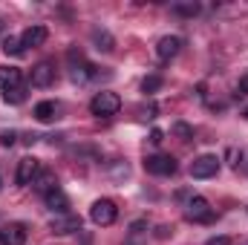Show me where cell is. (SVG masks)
<instances>
[{
    "instance_id": "cell-1",
    "label": "cell",
    "mask_w": 248,
    "mask_h": 245,
    "mask_svg": "<svg viewBox=\"0 0 248 245\" xmlns=\"http://www.w3.org/2000/svg\"><path fill=\"white\" fill-rule=\"evenodd\" d=\"M119 110H122V98H119L116 92H110V90L95 92L93 101H90V113L98 116V119H110V116H116Z\"/></svg>"
},
{
    "instance_id": "cell-2",
    "label": "cell",
    "mask_w": 248,
    "mask_h": 245,
    "mask_svg": "<svg viewBox=\"0 0 248 245\" xmlns=\"http://www.w3.org/2000/svg\"><path fill=\"white\" fill-rule=\"evenodd\" d=\"M176 168H179L176 159L168 156V153H153V156L144 159V170H147L150 176H173Z\"/></svg>"
},
{
    "instance_id": "cell-3",
    "label": "cell",
    "mask_w": 248,
    "mask_h": 245,
    "mask_svg": "<svg viewBox=\"0 0 248 245\" xmlns=\"http://www.w3.org/2000/svg\"><path fill=\"white\" fill-rule=\"evenodd\" d=\"M185 219L187 222H211L214 219V208L205 196H190L185 205Z\"/></svg>"
},
{
    "instance_id": "cell-4",
    "label": "cell",
    "mask_w": 248,
    "mask_h": 245,
    "mask_svg": "<svg viewBox=\"0 0 248 245\" xmlns=\"http://www.w3.org/2000/svg\"><path fill=\"white\" fill-rule=\"evenodd\" d=\"M116 216H119V208H116L113 199H95L93 208H90V219H93L95 225H101V228H104V225H113Z\"/></svg>"
},
{
    "instance_id": "cell-5",
    "label": "cell",
    "mask_w": 248,
    "mask_h": 245,
    "mask_svg": "<svg viewBox=\"0 0 248 245\" xmlns=\"http://www.w3.org/2000/svg\"><path fill=\"white\" fill-rule=\"evenodd\" d=\"M69 75H72V81H78V84H87V81H93L98 72H95V66L93 63L84 61V55L78 52V49H69Z\"/></svg>"
},
{
    "instance_id": "cell-6",
    "label": "cell",
    "mask_w": 248,
    "mask_h": 245,
    "mask_svg": "<svg viewBox=\"0 0 248 245\" xmlns=\"http://www.w3.org/2000/svg\"><path fill=\"white\" fill-rule=\"evenodd\" d=\"M217 173H219V159L211 156V153L196 156V159L190 162V176H193V179H211V176H217Z\"/></svg>"
},
{
    "instance_id": "cell-7",
    "label": "cell",
    "mask_w": 248,
    "mask_h": 245,
    "mask_svg": "<svg viewBox=\"0 0 248 245\" xmlns=\"http://www.w3.org/2000/svg\"><path fill=\"white\" fill-rule=\"evenodd\" d=\"M38 173H41V162H38L35 156H23V159L17 162L15 182L17 184H32L35 179H38Z\"/></svg>"
},
{
    "instance_id": "cell-8",
    "label": "cell",
    "mask_w": 248,
    "mask_h": 245,
    "mask_svg": "<svg viewBox=\"0 0 248 245\" xmlns=\"http://www.w3.org/2000/svg\"><path fill=\"white\" fill-rule=\"evenodd\" d=\"M182 46H185V41H182L179 35H165V38L156 44V55H159V61H173V58L182 52Z\"/></svg>"
},
{
    "instance_id": "cell-9",
    "label": "cell",
    "mask_w": 248,
    "mask_h": 245,
    "mask_svg": "<svg viewBox=\"0 0 248 245\" xmlns=\"http://www.w3.org/2000/svg\"><path fill=\"white\" fill-rule=\"evenodd\" d=\"M49 231L52 234H75V231H81V216H75V214H58V216H52V222H49Z\"/></svg>"
},
{
    "instance_id": "cell-10",
    "label": "cell",
    "mask_w": 248,
    "mask_h": 245,
    "mask_svg": "<svg viewBox=\"0 0 248 245\" xmlns=\"http://www.w3.org/2000/svg\"><path fill=\"white\" fill-rule=\"evenodd\" d=\"M32 87H38V90H46V87H52V81H55V66L49 61H41L35 69H32Z\"/></svg>"
},
{
    "instance_id": "cell-11",
    "label": "cell",
    "mask_w": 248,
    "mask_h": 245,
    "mask_svg": "<svg viewBox=\"0 0 248 245\" xmlns=\"http://www.w3.org/2000/svg\"><path fill=\"white\" fill-rule=\"evenodd\" d=\"M0 243L3 245H26V225L23 222H9L0 231Z\"/></svg>"
},
{
    "instance_id": "cell-12",
    "label": "cell",
    "mask_w": 248,
    "mask_h": 245,
    "mask_svg": "<svg viewBox=\"0 0 248 245\" xmlns=\"http://www.w3.org/2000/svg\"><path fill=\"white\" fill-rule=\"evenodd\" d=\"M46 38H49L46 26L35 23V26H29V29L20 35V44H23V49H26V46H41V44H46Z\"/></svg>"
},
{
    "instance_id": "cell-13",
    "label": "cell",
    "mask_w": 248,
    "mask_h": 245,
    "mask_svg": "<svg viewBox=\"0 0 248 245\" xmlns=\"http://www.w3.org/2000/svg\"><path fill=\"white\" fill-rule=\"evenodd\" d=\"M44 199H46V208H49L55 216H58V214H69V196L63 193L61 187H58V190H52V193H46Z\"/></svg>"
},
{
    "instance_id": "cell-14",
    "label": "cell",
    "mask_w": 248,
    "mask_h": 245,
    "mask_svg": "<svg viewBox=\"0 0 248 245\" xmlns=\"http://www.w3.org/2000/svg\"><path fill=\"white\" fill-rule=\"evenodd\" d=\"M58 113H61V104H58V101H41V104L35 107V119H38L41 124L55 122Z\"/></svg>"
},
{
    "instance_id": "cell-15",
    "label": "cell",
    "mask_w": 248,
    "mask_h": 245,
    "mask_svg": "<svg viewBox=\"0 0 248 245\" xmlns=\"http://www.w3.org/2000/svg\"><path fill=\"white\" fill-rule=\"evenodd\" d=\"M12 87H20V69L17 66H0V90H12Z\"/></svg>"
},
{
    "instance_id": "cell-16",
    "label": "cell",
    "mask_w": 248,
    "mask_h": 245,
    "mask_svg": "<svg viewBox=\"0 0 248 245\" xmlns=\"http://www.w3.org/2000/svg\"><path fill=\"white\" fill-rule=\"evenodd\" d=\"M93 44H95L98 52H113L116 49V41L107 29H93Z\"/></svg>"
},
{
    "instance_id": "cell-17",
    "label": "cell",
    "mask_w": 248,
    "mask_h": 245,
    "mask_svg": "<svg viewBox=\"0 0 248 245\" xmlns=\"http://www.w3.org/2000/svg\"><path fill=\"white\" fill-rule=\"evenodd\" d=\"M35 187L46 196V193H52V190H58V179H55V173H49V170H41L38 173V179H35Z\"/></svg>"
},
{
    "instance_id": "cell-18",
    "label": "cell",
    "mask_w": 248,
    "mask_h": 245,
    "mask_svg": "<svg viewBox=\"0 0 248 245\" xmlns=\"http://www.w3.org/2000/svg\"><path fill=\"white\" fill-rule=\"evenodd\" d=\"M173 12L182 17H196L199 15V3L196 0H185V3H173Z\"/></svg>"
},
{
    "instance_id": "cell-19",
    "label": "cell",
    "mask_w": 248,
    "mask_h": 245,
    "mask_svg": "<svg viewBox=\"0 0 248 245\" xmlns=\"http://www.w3.org/2000/svg\"><path fill=\"white\" fill-rule=\"evenodd\" d=\"M0 49H3L6 55H15V58L23 55V44H20V38H12V35L3 38V46H0Z\"/></svg>"
},
{
    "instance_id": "cell-20",
    "label": "cell",
    "mask_w": 248,
    "mask_h": 245,
    "mask_svg": "<svg viewBox=\"0 0 248 245\" xmlns=\"http://www.w3.org/2000/svg\"><path fill=\"white\" fill-rule=\"evenodd\" d=\"M162 75H147L144 81H141V92H147V95H153V92H159L162 90Z\"/></svg>"
},
{
    "instance_id": "cell-21",
    "label": "cell",
    "mask_w": 248,
    "mask_h": 245,
    "mask_svg": "<svg viewBox=\"0 0 248 245\" xmlns=\"http://www.w3.org/2000/svg\"><path fill=\"white\" fill-rule=\"evenodd\" d=\"M3 101H6V104H23V101H26V90H23V87H12V90L3 92Z\"/></svg>"
},
{
    "instance_id": "cell-22",
    "label": "cell",
    "mask_w": 248,
    "mask_h": 245,
    "mask_svg": "<svg viewBox=\"0 0 248 245\" xmlns=\"http://www.w3.org/2000/svg\"><path fill=\"white\" fill-rule=\"evenodd\" d=\"M170 133H173L176 138H182V141H190V138H193V127L185 124V122H176L173 127H170Z\"/></svg>"
},
{
    "instance_id": "cell-23",
    "label": "cell",
    "mask_w": 248,
    "mask_h": 245,
    "mask_svg": "<svg viewBox=\"0 0 248 245\" xmlns=\"http://www.w3.org/2000/svg\"><path fill=\"white\" fill-rule=\"evenodd\" d=\"M15 138H17V133H15V130H3V133H0V144H3V147H12V144H15Z\"/></svg>"
},
{
    "instance_id": "cell-24",
    "label": "cell",
    "mask_w": 248,
    "mask_h": 245,
    "mask_svg": "<svg viewBox=\"0 0 248 245\" xmlns=\"http://www.w3.org/2000/svg\"><path fill=\"white\" fill-rule=\"evenodd\" d=\"M237 95H248V72L240 78V84H237Z\"/></svg>"
},
{
    "instance_id": "cell-25",
    "label": "cell",
    "mask_w": 248,
    "mask_h": 245,
    "mask_svg": "<svg viewBox=\"0 0 248 245\" xmlns=\"http://www.w3.org/2000/svg\"><path fill=\"white\" fill-rule=\"evenodd\" d=\"M150 141H153V144H162V141H165V133H162L159 127H156V130H150Z\"/></svg>"
},
{
    "instance_id": "cell-26",
    "label": "cell",
    "mask_w": 248,
    "mask_h": 245,
    "mask_svg": "<svg viewBox=\"0 0 248 245\" xmlns=\"http://www.w3.org/2000/svg\"><path fill=\"white\" fill-rule=\"evenodd\" d=\"M205 245H231V240H228V237H211Z\"/></svg>"
},
{
    "instance_id": "cell-27",
    "label": "cell",
    "mask_w": 248,
    "mask_h": 245,
    "mask_svg": "<svg viewBox=\"0 0 248 245\" xmlns=\"http://www.w3.org/2000/svg\"><path fill=\"white\" fill-rule=\"evenodd\" d=\"M168 234H170V228H168V225H162V228H159V234H156V237H159V240H165V237H168Z\"/></svg>"
},
{
    "instance_id": "cell-28",
    "label": "cell",
    "mask_w": 248,
    "mask_h": 245,
    "mask_svg": "<svg viewBox=\"0 0 248 245\" xmlns=\"http://www.w3.org/2000/svg\"><path fill=\"white\" fill-rule=\"evenodd\" d=\"M243 170H246V173H248V156H246V159H243Z\"/></svg>"
},
{
    "instance_id": "cell-29",
    "label": "cell",
    "mask_w": 248,
    "mask_h": 245,
    "mask_svg": "<svg viewBox=\"0 0 248 245\" xmlns=\"http://www.w3.org/2000/svg\"><path fill=\"white\" fill-rule=\"evenodd\" d=\"M0 190H3V179H0Z\"/></svg>"
},
{
    "instance_id": "cell-30",
    "label": "cell",
    "mask_w": 248,
    "mask_h": 245,
    "mask_svg": "<svg viewBox=\"0 0 248 245\" xmlns=\"http://www.w3.org/2000/svg\"><path fill=\"white\" fill-rule=\"evenodd\" d=\"M246 116H248V110H246Z\"/></svg>"
}]
</instances>
